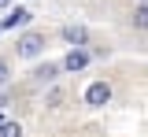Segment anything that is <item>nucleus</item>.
<instances>
[{
  "label": "nucleus",
  "mask_w": 148,
  "mask_h": 137,
  "mask_svg": "<svg viewBox=\"0 0 148 137\" xmlns=\"http://www.w3.org/2000/svg\"><path fill=\"white\" fill-rule=\"evenodd\" d=\"M18 56L22 59H37L41 52H45V34H37V30H30V34H22V37L15 41Z\"/></svg>",
  "instance_id": "obj_1"
},
{
  "label": "nucleus",
  "mask_w": 148,
  "mask_h": 137,
  "mask_svg": "<svg viewBox=\"0 0 148 137\" xmlns=\"http://www.w3.org/2000/svg\"><path fill=\"white\" fill-rule=\"evenodd\" d=\"M108 100H111V85L108 82H92L89 89H85V104L89 108H104Z\"/></svg>",
  "instance_id": "obj_2"
},
{
  "label": "nucleus",
  "mask_w": 148,
  "mask_h": 137,
  "mask_svg": "<svg viewBox=\"0 0 148 137\" xmlns=\"http://www.w3.org/2000/svg\"><path fill=\"white\" fill-rule=\"evenodd\" d=\"M89 52H85V48H71V52H67V56H63V63H59V67H63V71H85V67H89Z\"/></svg>",
  "instance_id": "obj_3"
},
{
  "label": "nucleus",
  "mask_w": 148,
  "mask_h": 137,
  "mask_svg": "<svg viewBox=\"0 0 148 137\" xmlns=\"http://www.w3.org/2000/svg\"><path fill=\"white\" fill-rule=\"evenodd\" d=\"M63 41H67L71 48H85V45H89V30H85V26H63Z\"/></svg>",
  "instance_id": "obj_4"
},
{
  "label": "nucleus",
  "mask_w": 148,
  "mask_h": 137,
  "mask_svg": "<svg viewBox=\"0 0 148 137\" xmlns=\"http://www.w3.org/2000/svg\"><path fill=\"white\" fill-rule=\"evenodd\" d=\"M30 19H34V15H30L26 8H15V11H11L8 19L0 22V34H4V30H15V26H26V22H30Z\"/></svg>",
  "instance_id": "obj_5"
},
{
  "label": "nucleus",
  "mask_w": 148,
  "mask_h": 137,
  "mask_svg": "<svg viewBox=\"0 0 148 137\" xmlns=\"http://www.w3.org/2000/svg\"><path fill=\"white\" fill-rule=\"evenodd\" d=\"M59 71H63L59 63H45V67H37V71H34V78H37V82H56Z\"/></svg>",
  "instance_id": "obj_6"
},
{
  "label": "nucleus",
  "mask_w": 148,
  "mask_h": 137,
  "mask_svg": "<svg viewBox=\"0 0 148 137\" xmlns=\"http://www.w3.org/2000/svg\"><path fill=\"white\" fill-rule=\"evenodd\" d=\"M130 26H133V30H148V4L133 8V15H130Z\"/></svg>",
  "instance_id": "obj_7"
},
{
  "label": "nucleus",
  "mask_w": 148,
  "mask_h": 137,
  "mask_svg": "<svg viewBox=\"0 0 148 137\" xmlns=\"http://www.w3.org/2000/svg\"><path fill=\"white\" fill-rule=\"evenodd\" d=\"M0 137H22V126L18 122H0Z\"/></svg>",
  "instance_id": "obj_8"
},
{
  "label": "nucleus",
  "mask_w": 148,
  "mask_h": 137,
  "mask_svg": "<svg viewBox=\"0 0 148 137\" xmlns=\"http://www.w3.org/2000/svg\"><path fill=\"white\" fill-rule=\"evenodd\" d=\"M8 74H11V71H8V59L0 56V85H4V82H8Z\"/></svg>",
  "instance_id": "obj_9"
},
{
  "label": "nucleus",
  "mask_w": 148,
  "mask_h": 137,
  "mask_svg": "<svg viewBox=\"0 0 148 137\" xmlns=\"http://www.w3.org/2000/svg\"><path fill=\"white\" fill-rule=\"evenodd\" d=\"M0 108H8V97H0Z\"/></svg>",
  "instance_id": "obj_10"
},
{
  "label": "nucleus",
  "mask_w": 148,
  "mask_h": 137,
  "mask_svg": "<svg viewBox=\"0 0 148 137\" xmlns=\"http://www.w3.org/2000/svg\"><path fill=\"white\" fill-rule=\"evenodd\" d=\"M4 8H8V0H0V11H4Z\"/></svg>",
  "instance_id": "obj_11"
},
{
  "label": "nucleus",
  "mask_w": 148,
  "mask_h": 137,
  "mask_svg": "<svg viewBox=\"0 0 148 137\" xmlns=\"http://www.w3.org/2000/svg\"><path fill=\"white\" fill-rule=\"evenodd\" d=\"M0 122H4V115H0Z\"/></svg>",
  "instance_id": "obj_12"
},
{
  "label": "nucleus",
  "mask_w": 148,
  "mask_h": 137,
  "mask_svg": "<svg viewBox=\"0 0 148 137\" xmlns=\"http://www.w3.org/2000/svg\"><path fill=\"white\" fill-rule=\"evenodd\" d=\"M141 4H148V0H141Z\"/></svg>",
  "instance_id": "obj_13"
}]
</instances>
